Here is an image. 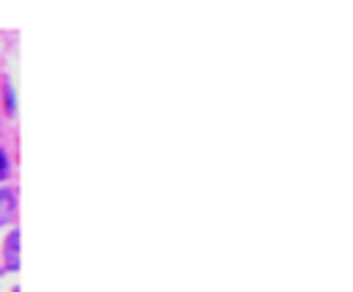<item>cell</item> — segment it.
Wrapping results in <instances>:
<instances>
[{
	"instance_id": "cell-1",
	"label": "cell",
	"mask_w": 353,
	"mask_h": 292,
	"mask_svg": "<svg viewBox=\"0 0 353 292\" xmlns=\"http://www.w3.org/2000/svg\"><path fill=\"white\" fill-rule=\"evenodd\" d=\"M14 212H17V193L11 187H0V226L11 223Z\"/></svg>"
},
{
	"instance_id": "cell-2",
	"label": "cell",
	"mask_w": 353,
	"mask_h": 292,
	"mask_svg": "<svg viewBox=\"0 0 353 292\" xmlns=\"http://www.w3.org/2000/svg\"><path fill=\"white\" fill-rule=\"evenodd\" d=\"M6 267L19 270V229H14L6 240Z\"/></svg>"
},
{
	"instance_id": "cell-3",
	"label": "cell",
	"mask_w": 353,
	"mask_h": 292,
	"mask_svg": "<svg viewBox=\"0 0 353 292\" xmlns=\"http://www.w3.org/2000/svg\"><path fill=\"white\" fill-rule=\"evenodd\" d=\"M3 94H6V113L8 116H14L17 113V94H14V85L6 80V85H3Z\"/></svg>"
},
{
	"instance_id": "cell-4",
	"label": "cell",
	"mask_w": 353,
	"mask_h": 292,
	"mask_svg": "<svg viewBox=\"0 0 353 292\" xmlns=\"http://www.w3.org/2000/svg\"><path fill=\"white\" fill-rule=\"evenodd\" d=\"M8 176V157H6V152L0 149V179H6Z\"/></svg>"
}]
</instances>
